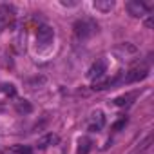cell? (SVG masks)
<instances>
[{
	"mask_svg": "<svg viewBox=\"0 0 154 154\" xmlns=\"http://www.w3.org/2000/svg\"><path fill=\"white\" fill-rule=\"evenodd\" d=\"M152 8L150 2H143V0H129V2L125 4V9L131 17L134 18H141L147 15V11Z\"/></svg>",
	"mask_w": 154,
	"mask_h": 154,
	"instance_id": "1",
	"label": "cell"
},
{
	"mask_svg": "<svg viewBox=\"0 0 154 154\" xmlns=\"http://www.w3.org/2000/svg\"><path fill=\"white\" fill-rule=\"evenodd\" d=\"M17 20V9L11 4H0V29H8Z\"/></svg>",
	"mask_w": 154,
	"mask_h": 154,
	"instance_id": "2",
	"label": "cell"
},
{
	"mask_svg": "<svg viewBox=\"0 0 154 154\" xmlns=\"http://www.w3.org/2000/svg\"><path fill=\"white\" fill-rule=\"evenodd\" d=\"M96 24L93 20H78L74 24V35L78 38H89L94 31H96Z\"/></svg>",
	"mask_w": 154,
	"mask_h": 154,
	"instance_id": "3",
	"label": "cell"
},
{
	"mask_svg": "<svg viewBox=\"0 0 154 154\" xmlns=\"http://www.w3.org/2000/svg\"><path fill=\"white\" fill-rule=\"evenodd\" d=\"M53 38H54V31H53L51 26H45V24L38 26V29H36V42H38L40 47H47L53 42Z\"/></svg>",
	"mask_w": 154,
	"mask_h": 154,
	"instance_id": "4",
	"label": "cell"
},
{
	"mask_svg": "<svg viewBox=\"0 0 154 154\" xmlns=\"http://www.w3.org/2000/svg\"><path fill=\"white\" fill-rule=\"evenodd\" d=\"M149 76V69L147 67H138V69H132V71H129L123 78H120L122 82H125V84H134V82H140V80H143V78H147Z\"/></svg>",
	"mask_w": 154,
	"mask_h": 154,
	"instance_id": "5",
	"label": "cell"
},
{
	"mask_svg": "<svg viewBox=\"0 0 154 154\" xmlns=\"http://www.w3.org/2000/svg\"><path fill=\"white\" fill-rule=\"evenodd\" d=\"M107 71V62L105 60H96L91 67H89V71H87V78H91V80H98V78H103V72Z\"/></svg>",
	"mask_w": 154,
	"mask_h": 154,
	"instance_id": "6",
	"label": "cell"
},
{
	"mask_svg": "<svg viewBox=\"0 0 154 154\" xmlns=\"http://www.w3.org/2000/svg\"><path fill=\"white\" fill-rule=\"evenodd\" d=\"M105 125V116L102 111H94L91 114V120H89V131L91 132H98L102 131V127Z\"/></svg>",
	"mask_w": 154,
	"mask_h": 154,
	"instance_id": "7",
	"label": "cell"
},
{
	"mask_svg": "<svg viewBox=\"0 0 154 154\" xmlns=\"http://www.w3.org/2000/svg\"><path fill=\"white\" fill-rule=\"evenodd\" d=\"M93 8L96 11H102V13H109L114 8V0H94Z\"/></svg>",
	"mask_w": 154,
	"mask_h": 154,
	"instance_id": "8",
	"label": "cell"
},
{
	"mask_svg": "<svg viewBox=\"0 0 154 154\" xmlns=\"http://www.w3.org/2000/svg\"><path fill=\"white\" fill-rule=\"evenodd\" d=\"M54 143H58V136L56 134H45L36 141V147L38 149H47L49 145H54Z\"/></svg>",
	"mask_w": 154,
	"mask_h": 154,
	"instance_id": "9",
	"label": "cell"
},
{
	"mask_svg": "<svg viewBox=\"0 0 154 154\" xmlns=\"http://www.w3.org/2000/svg\"><path fill=\"white\" fill-rule=\"evenodd\" d=\"M91 147H93V141L89 138H82L78 141V154H89Z\"/></svg>",
	"mask_w": 154,
	"mask_h": 154,
	"instance_id": "10",
	"label": "cell"
},
{
	"mask_svg": "<svg viewBox=\"0 0 154 154\" xmlns=\"http://www.w3.org/2000/svg\"><path fill=\"white\" fill-rule=\"evenodd\" d=\"M17 111L22 112V114H29L33 111V105L27 100H20V102H17Z\"/></svg>",
	"mask_w": 154,
	"mask_h": 154,
	"instance_id": "11",
	"label": "cell"
},
{
	"mask_svg": "<svg viewBox=\"0 0 154 154\" xmlns=\"http://www.w3.org/2000/svg\"><path fill=\"white\" fill-rule=\"evenodd\" d=\"M0 89H2L4 94L9 96V98H15V96H17V87H15L13 84H4V85H0Z\"/></svg>",
	"mask_w": 154,
	"mask_h": 154,
	"instance_id": "12",
	"label": "cell"
},
{
	"mask_svg": "<svg viewBox=\"0 0 154 154\" xmlns=\"http://www.w3.org/2000/svg\"><path fill=\"white\" fill-rule=\"evenodd\" d=\"M11 152L13 154H33V149L29 145H15L11 149Z\"/></svg>",
	"mask_w": 154,
	"mask_h": 154,
	"instance_id": "13",
	"label": "cell"
},
{
	"mask_svg": "<svg viewBox=\"0 0 154 154\" xmlns=\"http://www.w3.org/2000/svg\"><path fill=\"white\" fill-rule=\"evenodd\" d=\"M125 123H127V118H120V120H118V122L112 125V131H120V129H122Z\"/></svg>",
	"mask_w": 154,
	"mask_h": 154,
	"instance_id": "14",
	"label": "cell"
},
{
	"mask_svg": "<svg viewBox=\"0 0 154 154\" xmlns=\"http://www.w3.org/2000/svg\"><path fill=\"white\" fill-rule=\"evenodd\" d=\"M127 100H129V96H120V98L114 100V103H116V105H125V103H129Z\"/></svg>",
	"mask_w": 154,
	"mask_h": 154,
	"instance_id": "15",
	"label": "cell"
},
{
	"mask_svg": "<svg viewBox=\"0 0 154 154\" xmlns=\"http://www.w3.org/2000/svg\"><path fill=\"white\" fill-rule=\"evenodd\" d=\"M63 8H74V6H78V2H69V0H62L60 2Z\"/></svg>",
	"mask_w": 154,
	"mask_h": 154,
	"instance_id": "16",
	"label": "cell"
},
{
	"mask_svg": "<svg viewBox=\"0 0 154 154\" xmlns=\"http://www.w3.org/2000/svg\"><path fill=\"white\" fill-rule=\"evenodd\" d=\"M145 26H147V27H152V26H154V20H152V17L145 20Z\"/></svg>",
	"mask_w": 154,
	"mask_h": 154,
	"instance_id": "17",
	"label": "cell"
}]
</instances>
